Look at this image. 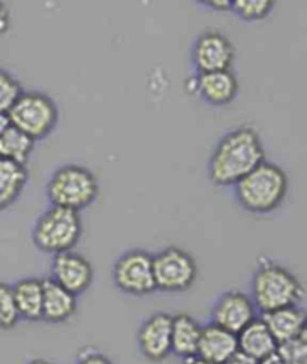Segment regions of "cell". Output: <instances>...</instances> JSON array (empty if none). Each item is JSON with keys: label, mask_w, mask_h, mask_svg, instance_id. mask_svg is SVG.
I'll list each match as a JSON object with an SVG mask.
<instances>
[{"label": "cell", "mask_w": 307, "mask_h": 364, "mask_svg": "<svg viewBox=\"0 0 307 364\" xmlns=\"http://www.w3.org/2000/svg\"><path fill=\"white\" fill-rule=\"evenodd\" d=\"M264 161L259 134L250 126H240L219 139L208 161V180L219 188L234 186Z\"/></svg>", "instance_id": "obj_1"}, {"label": "cell", "mask_w": 307, "mask_h": 364, "mask_svg": "<svg viewBox=\"0 0 307 364\" xmlns=\"http://www.w3.org/2000/svg\"><path fill=\"white\" fill-rule=\"evenodd\" d=\"M250 299L257 311L267 314L289 306H300L304 299V287L300 279L284 265L261 257L252 277Z\"/></svg>", "instance_id": "obj_2"}, {"label": "cell", "mask_w": 307, "mask_h": 364, "mask_svg": "<svg viewBox=\"0 0 307 364\" xmlns=\"http://www.w3.org/2000/svg\"><path fill=\"white\" fill-rule=\"evenodd\" d=\"M234 193L247 213L269 215L281 207L286 198V173L279 165L264 161L234 185Z\"/></svg>", "instance_id": "obj_3"}, {"label": "cell", "mask_w": 307, "mask_h": 364, "mask_svg": "<svg viewBox=\"0 0 307 364\" xmlns=\"http://www.w3.org/2000/svg\"><path fill=\"white\" fill-rule=\"evenodd\" d=\"M99 193L96 176L86 166L65 165L55 170L47 183V198L51 205L72 210H81L92 205Z\"/></svg>", "instance_id": "obj_4"}, {"label": "cell", "mask_w": 307, "mask_h": 364, "mask_svg": "<svg viewBox=\"0 0 307 364\" xmlns=\"http://www.w3.org/2000/svg\"><path fill=\"white\" fill-rule=\"evenodd\" d=\"M81 216L72 210L50 205L41 215L32 230L35 246L45 254L59 255L72 250L81 239Z\"/></svg>", "instance_id": "obj_5"}, {"label": "cell", "mask_w": 307, "mask_h": 364, "mask_svg": "<svg viewBox=\"0 0 307 364\" xmlns=\"http://www.w3.org/2000/svg\"><path fill=\"white\" fill-rule=\"evenodd\" d=\"M6 114L11 126L33 141L47 138L59 122L58 105L43 92H23Z\"/></svg>", "instance_id": "obj_6"}, {"label": "cell", "mask_w": 307, "mask_h": 364, "mask_svg": "<svg viewBox=\"0 0 307 364\" xmlns=\"http://www.w3.org/2000/svg\"><path fill=\"white\" fill-rule=\"evenodd\" d=\"M198 267L189 252L170 246L153 255L156 289L163 292L188 291L197 279Z\"/></svg>", "instance_id": "obj_7"}, {"label": "cell", "mask_w": 307, "mask_h": 364, "mask_svg": "<svg viewBox=\"0 0 307 364\" xmlns=\"http://www.w3.org/2000/svg\"><path fill=\"white\" fill-rule=\"evenodd\" d=\"M113 282L124 294L144 297L156 291L153 276V255L146 250H129L113 265Z\"/></svg>", "instance_id": "obj_8"}, {"label": "cell", "mask_w": 307, "mask_h": 364, "mask_svg": "<svg viewBox=\"0 0 307 364\" xmlns=\"http://www.w3.org/2000/svg\"><path fill=\"white\" fill-rule=\"evenodd\" d=\"M234 59L235 48L232 42L217 31L203 32L192 48V62L197 74L231 71Z\"/></svg>", "instance_id": "obj_9"}, {"label": "cell", "mask_w": 307, "mask_h": 364, "mask_svg": "<svg viewBox=\"0 0 307 364\" xmlns=\"http://www.w3.org/2000/svg\"><path fill=\"white\" fill-rule=\"evenodd\" d=\"M257 318V307L246 292L231 289L223 292L212 307V323L239 334Z\"/></svg>", "instance_id": "obj_10"}, {"label": "cell", "mask_w": 307, "mask_h": 364, "mask_svg": "<svg viewBox=\"0 0 307 364\" xmlns=\"http://www.w3.org/2000/svg\"><path fill=\"white\" fill-rule=\"evenodd\" d=\"M95 270L92 262L74 250L54 255L51 261V281L74 296L86 292L93 284Z\"/></svg>", "instance_id": "obj_11"}, {"label": "cell", "mask_w": 307, "mask_h": 364, "mask_svg": "<svg viewBox=\"0 0 307 364\" xmlns=\"http://www.w3.org/2000/svg\"><path fill=\"white\" fill-rule=\"evenodd\" d=\"M173 316L158 312L149 316L136 334L138 349L141 355L153 363H161L171 354Z\"/></svg>", "instance_id": "obj_12"}, {"label": "cell", "mask_w": 307, "mask_h": 364, "mask_svg": "<svg viewBox=\"0 0 307 364\" xmlns=\"http://www.w3.org/2000/svg\"><path fill=\"white\" fill-rule=\"evenodd\" d=\"M190 92L213 107L230 105L239 93V80L232 71L197 74L189 84Z\"/></svg>", "instance_id": "obj_13"}, {"label": "cell", "mask_w": 307, "mask_h": 364, "mask_svg": "<svg viewBox=\"0 0 307 364\" xmlns=\"http://www.w3.org/2000/svg\"><path fill=\"white\" fill-rule=\"evenodd\" d=\"M237 351V334L210 323L201 328L197 357L212 364L227 363Z\"/></svg>", "instance_id": "obj_14"}, {"label": "cell", "mask_w": 307, "mask_h": 364, "mask_svg": "<svg viewBox=\"0 0 307 364\" xmlns=\"http://www.w3.org/2000/svg\"><path fill=\"white\" fill-rule=\"evenodd\" d=\"M264 324L267 326L277 345L292 341L307 333L306 312L301 306H289L284 309L262 314Z\"/></svg>", "instance_id": "obj_15"}, {"label": "cell", "mask_w": 307, "mask_h": 364, "mask_svg": "<svg viewBox=\"0 0 307 364\" xmlns=\"http://www.w3.org/2000/svg\"><path fill=\"white\" fill-rule=\"evenodd\" d=\"M237 345L240 353L257 361L269 358L277 351V342L261 318H255L237 334Z\"/></svg>", "instance_id": "obj_16"}, {"label": "cell", "mask_w": 307, "mask_h": 364, "mask_svg": "<svg viewBox=\"0 0 307 364\" xmlns=\"http://www.w3.org/2000/svg\"><path fill=\"white\" fill-rule=\"evenodd\" d=\"M77 297L63 289L51 279L44 281V303L43 319L50 324H63L77 312Z\"/></svg>", "instance_id": "obj_17"}, {"label": "cell", "mask_w": 307, "mask_h": 364, "mask_svg": "<svg viewBox=\"0 0 307 364\" xmlns=\"http://www.w3.org/2000/svg\"><path fill=\"white\" fill-rule=\"evenodd\" d=\"M12 292L20 319L31 321V323L43 319L44 281L38 277L20 279L12 287Z\"/></svg>", "instance_id": "obj_18"}, {"label": "cell", "mask_w": 307, "mask_h": 364, "mask_svg": "<svg viewBox=\"0 0 307 364\" xmlns=\"http://www.w3.org/2000/svg\"><path fill=\"white\" fill-rule=\"evenodd\" d=\"M201 328L203 326L197 323V319L188 314L173 316L171 353L183 360L197 357Z\"/></svg>", "instance_id": "obj_19"}, {"label": "cell", "mask_w": 307, "mask_h": 364, "mask_svg": "<svg viewBox=\"0 0 307 364\" xmlns=\"http://www.w3.org/2000/svg\"><path fill=\"white\" fill-rule=\"evenodd\" d=\"M29 173L24 165L0 158V212L16 203L27 185Z\"/></svg>", "instance_id": "obj_20"}, {"label": "cell", "mask_w": 307, "mask_h": 364, "mask_svg": "<svg viewBox=\"0 0 307 364\" xmlns=\"http://www.w3.org/2000/svg\"><path fill=\"white\" fill-rule=\"evenodd\" d=\"M33 139L14 128V126H9L0 136V158L2 159L26 166L33 155Z\"/></svg>", "instance_id": "obj_21"}, {"label": "cell", "mask_w": 307, "mask_h": 364, "mask_svg": "<svg viewBox=\"0 0 307 364\" xmlns=\"http://www.w3.org/2000/svg\"><path fill=\"white\" fill-rule=\"evenodd\" d=\"M274 8L271 0H235L231 11L244 21H261L267 18Z\"/></svg>", "instance_id": "obj_22"}, {"label": "cell", "mask_w": 307, "mask_h": 364, "mask_svg": "<svg viewBox=\"0 0 307 364\" xmlns=\"http://www.w3.org/2000/svg\"><path fill=\"white\" fill-rule=\"evenodd\" d=\"M18 321L20 316L14 300L12 287L0 281V330H12Z\"/></svg>", "instance_id": "obj_23"}, {"label": "cell", "mask_w": 307, "mask_h": 364, "mask_svg": "<svg viewBox=\"0 0 307 364\" xmlns=\"http://www.w3.org/2000/svg\"><path fill=\"white\" fill-rule=\"evenodd\" d=\"M276 354L285 364H307V333L277 345Z\"/></svg>", "instance_id": "obj_24"}, {"label": "cell", "mask_w": 307, "mask_h": 364, "mask_svg": "<svg viewBox=\"0 0 307 364\" xmlns=\"http://www.w3.org/2000/svg\"><path fill=\"white\" fill-rule=\"evenodd\" d=\"M21 93L23 87L18 80L0 69V113H8Z\"/></svg>", "instance_id": "obj_25"}, {"label": "cell", "mask_w": 307, "mask_h": 364, "mask_svg": "<svg viewBox=\"0 0 307 364\" xmlns=\"http://www.w3.org/2000/svg\"><path fill=\"white\" fill-rule=\"evenodd\" d=\"M77 364H114L107 355L97 351L82 353L77 361Z\"/></svg>", "instance_id": "obj_26"}, {"label": "cell", "mask_w": 307, "mask_h": 364, "mask_svg": "<svg viewBox=\"0 0 307 364\" xmlns=\"http://www.w3.org/2000/svg\"><path fill=\"white\" fill-rule=\"evenodd\" d=\"M223 364H259V361L250 358L249 355H246L240 351H237L227 363H223Z\"/></svg>", "instance_id": "obj_27"}, {"label": "cell", "mask_w": 307, "mask_h": 364, "mask_svg": "<svg viewBox=\"0 0 307 364\" xmlns=\"http://www.w3.org/2000/svg\"><path fill=\"white\" fill-rule=\"evenodd\" d=\"M9 29V11L5 4L0 2V35Z\"/></svg>", "instance_id": "obj_28"}, {"label": "cell", "mask_w": 307, "mask_h": 364, "mask_svg": "<svg viewBox=\"0 0 307 364\" xmlns=\"http://www.w3.org/2000/svg\"><path fill=\"white\" fill-rule=\"evenodd\" d=\"M205 5H208L215 11H231V2H228V0H219V2H205Z\"/></svg>", "instance_id": "obj_29"}, {"label": "cell", "mask_w": 307, "mask_h": 364, "mask_svg": "<svg viewBox=\"0 0 307 364\" xmlns=\"http://www.w3.org/2000/svg\"><path fill=\"white\" fill-rule=\"evenodd\" d=\"M9 126H11V123H9L8 114L0 113V136H2V134L9 128Z\"/></svg>", "instance_id": "obj_30"}, {"label": "cell", "mask_w": 307, "mask_h": 364, "mask_svg": "<svg viewBox=\"0 0 307 364\" xmlns=\"http://www.w3.org/2000/svg\"><path fill=\"white\" fill-rule=\"evenodd\" d=\"M259 364H285V363L281 360V357H279L277 354H273L269 358L259 361Z\"/></svg>", "instance_id": "obj_31"}, {"label": "cell", "mask_w": 307, "mask_h": 364, "mask_svg": "<svg viewBox=\"0 0 307 364\" xmlns=\"http://www.w3.org/2000/svg\"><path fill=\"white\" fill-rule=\"evenodd\" d=\"M183 361H185L183 364H212V363L204 361V360H201V358H198V357H193V358H189V360H183Z\"/></svg>", "instance_id": "obj_32"}, {"label": "cell", "mask_w": 307, "mask_h": 364, "mask_svg": "<svg viewBox=\"0 0 307 364\" xmlns=\"http://www.w3.org/2000/svg\"><path fill=\"white\" fill-rule=\"evenodd\" d=\"M27 364H54V363H51V361H48V360H44V358H36V360L29 361Z\"/></svg>", "instance_id": "obj_33"}]
</instances>
